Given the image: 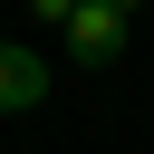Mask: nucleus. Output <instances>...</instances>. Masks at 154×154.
Instances as JSON below:
<instances>
[{
    "label": "nucleus",
    "instance_id": "nucleus-1",
    "mask_svg": "<svg viewBox=\"0 0 154 154\" xmlns=\"http://www.w3.org/2000/svg\"><path fill=\"white\" fill-rule=\"evenodd\" d=\"M125 29H135V19H116V10H96V0H87V10L67 19V48H77V67H116V58H125Z\"/></svg>",
    "mask_w": 154,
    "mask_h": 154
},
{
    "label": "nucleus",
    "instance_id": "nucleus-2",
    "mask_svg": "<svg viewBox=\"0 0 154 154\" xmlns=\"http://www.w3.org/2000/svg\"><path fill=\"white\" fill-rule=\"evenodd\" d=\"M38 96H48V67L29 48H0V116H29Z\"/></svg>",
    "mask_w": 154,
    "mask_h": 154
},
{
    "label": "nucleus",
    "instance_id": "nucleus-3",
    "mask_svg": "<svg viewBox=\"0 0 154 154\" xmlns=\"http://www.w3.org/2000/svg\"><path fill=\"white\" fill-rule=\"evenodd\" d=\"M29 10H38V19H58V29H67V19H77V10H87V0H29Z\"/></svg>",
    "mask_w": 154,
    "mask_h": 154
},
{
    "label": "nucleus",
    "instance_id": "nucleus-4",
    "mask_svg": "<svg viewBox=\"0 0 154 154\" xmlns=\"http://www.w3.org/2000/svg\"><path fill=\"white\" fill-rule=\"evenodd\" d=\"M96 10H116V19H135V10H144V0H96Z\"/></svg>",
    "mask_w": 154,
    "mask_h": 154
}]
</instances>
